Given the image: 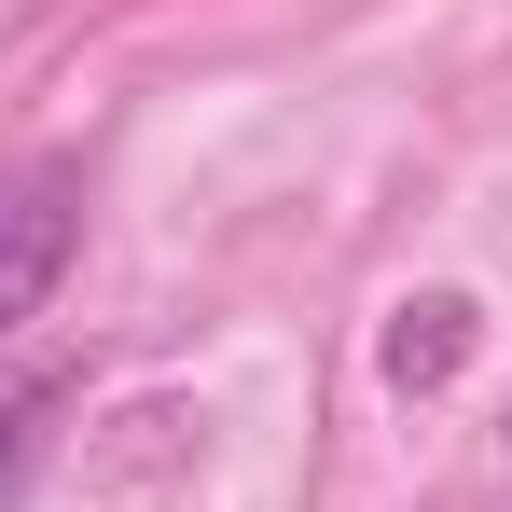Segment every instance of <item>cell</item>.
<instances>
[{"label":"cell","mask_w":512,"mask_h":512,"mask_svg":"<svg viewBox=\"0 0 512 512\" xmlns=\"http://www.w3.org/2000/svg\"><path fill=\"white\" fill-rule=\"evenodd\" d=\"M70 250H84V167H14L0 180V333L56 305Z\"/></svg>","instance_id":"obj_1"},{"label":"cell","mask_w":512,"mask_h":512,"mask_svg":"<svg viewBox=\"0 0 512 512\" xmlns=\"http://www.w3.org/2000/svg\"><path fill=\"white\" fill-rule=\"evenodd\" d=\"M471 346H485V305H471V291H402L388 333H374V374H388L402 402H429V388L471 374Z\"/></svg>","instance_id":"obj_2"},{"label":"cell","mask_w":512,"mask_h":512,"mask_svg":"<svg viewBox=\"0 0 512 512\" xmlns=\"http://www.w3.org/2000/svg\"><path fill=\"white\" fill-rule=\"evenodd\" d=\"M56 416H70V374H42V388H14V402H0V512L28 499V471L56 457Z\"/></svg>","instance_id":"obj_3"}]
</instances>
